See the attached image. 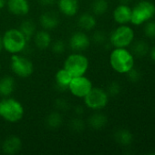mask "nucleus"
I'll use <instances>...</instances> for the list:
<instances>
[{
    "mask_svg": "<svg viewBox=\"0 0 155 155\" xmlns=\"http://www.w3.org/2000/svg\"><path fill=\"white\" fill-rule=\"evenodd\" d=\"M110 64L117 73L127 74L134 67V56L126 48L115 47L110 54Z\"/></svg>",
    "mask_w": 155,
    "mask_h": 155,
    "instance_id": "1",
    "label": "nucleus"
},
{
    "mask_svg": "<svg viewBox=\"0 0 155 155\" xmlns=\"http://www.w3.org/2000/svg\"><path fill=\"white\" fill-rule=\"evenodd\" d=\"M27 40L19 29L11 28L2 36L3 48L8 53L14 54L22 52L26 46Z\"/></svg>",
    "mask_w": 155,
    "mask_h": 155,
    "instance_id": "2",
    "label": "nucleus"
},
{
    "mask_svg": "<svg viewBox=\"0 0 155 155\" xmlns=\"http://www.w3.org/2000/svg\"><path fill=\"white\" fill-rule=\"evenodd\" d=\"M24 107L14 98L4 97L0 101V116L9 123H16L24 116Z\"/></svg>",
    "mask_w": 155,
    "mask_h": 155,
    "instance_id": "3",
    "label": "nucleus"
},
{
    "mask_svg": "<svg viewBox=\"0 0 155 155\" xmlns=\"http://www.w3.org/2000/svg\"><path fill=\"white\" fill-rule=\"evenodd\" d=\"M155 15V5L153 3L143 0L132 8L131 23L135 25H143L151 20Z\"/></svg>",
    "mask_w": 155,
    "mask_h": 155,
    "instance_id": "4",
    "label": "nucleus"
},
{
    "mask_svg": "<svg viewBox=\"0 0 155 155\" xmlns=\"http://www.w3.org/2000/svg\"><path fill=\"white\" fill-rule=\"evenodd\" d=\"M134 40L133 29L126 25H121L114 29L110 36L111 45L114 47L126 48L132 45Z\"/></svg>",
    "mask_w": 155,
    "mask_h": 155,
    "instance_id": "5",
    "label": "nucleus"
},
{
    "mask_svg": "<svg viewBox=\"0 0 155 155\" xmlns=\"http://www.w3.org/2000/svg\"><path fill=\"white\" fill-rule=\"evenodd\" d=\"M89 59L81 54H72L67 57L64 68L69 71L73 77L84 75L89 69Z\"/></svg>",
    "mask_w": 155,
    "mask_h": 155,
    "instance_id": "6",
    "label": "nucleus"
},
{
    "mask_svg": "<svg viewBox=\"0 0 155 155\" xmlns=\"http://www.w3.org/2000/svg\"><path fill=\"white\" fill-rule=\"evenodd\" d=\"M109 97L105 90L99 87H92L83 99L87 107L94 111H100L107 106Z\"/></svg>",
    "mask_w": 155,
    "mask_h": 155,
    "instance_id": "7",
    "label": "nucleus"
},
{
    "mask_svg": "<svg viewBox=\"0 0 155 155\" xmlns=\"http://www.w3.org/2000/svg\"><path fill=\"white\" fill-rule=\"evenodd\" d=\"M10 66L12 72L16 76L21 78L29 77L34 71V66L32 62L28 58L18 55L16 54H14L12 55Z\"/></svg>",
    "mask_w": 155,
    "mask_h": 155,
    "instance_id": "8",
    "label": "nucleus"
},
{
    "mask_svg": "<svg viewBox=\"0 0 155 155\" xmlns=\"http://www.w3.org/2000/svg\"><path fill=\"white\" fill-rule=\"evenodd\" d=\"M92 87L91 81L88 77L80 75L72 78L69 85V90L74 96L78 98H84Z\"/></svg>",
    "mask_w": 155,
    "mask_h": 155,
    "instance_id": "9",
    "label": "nucleus"
},
{
    "mask_svg": "<svg viewBox=\"0 0 155 155\" xmlns=\"http://www.w3.org/2000/svg\"><path fill=\"white\" fill-rule=\"evenodd\" d=\"M90 38L84 32H76L69 38V46L72 50L80 52L89 48Z\"/></svg>",
    "mask_w": 155,
    "mask_h": 155,
    "instance_id": "10",
    "label": "nucleus"
},
{
    "mask_svg": "<svg viewBox=\"0 0 155 155\" xmlns=\"http://www.w3.org/2000/svg\"><path fill=\"white\" fill-rule=\"evenodd\" d=\"M8 11L18 16H23L28 14L30 6L27 0H7L5 2Z\"/></svg>",
    "mask_w": 155,
    "mask_h": 155,
    "instance_id": "11",
    "label": "nucleus"
},
{
    "mask_svg": "<svg viewBox=\"0 0 155 155\" xmlns=\"http://www.w3.org/2000/svg\"><path fill=\"white\" fill-rule=\"evenodd\" d=\"M132 8L127 4L119 5L113 11V18L120 25H126L131 22Z\"/></svg>",
    "mask_w": 155,
    "mask_h": 155,
    "instance_id": "12",
    "label": "nucleus"
},
{
    "mask_svg": "<svg viewBox=\"0 0 155 155\" xmlns=\"http://www.w3.org/2000/svg\"><path fill=\"white\" fill-rule=\"evenodd\" d=\"M21 148H22L21 139L15 135L7 137L2 144V150L4 153L7 155L16 154L21 150Z\"/></svg>",
    "mask_w": 155,
    "mask_h": 155,
    "instance_id": "13",
    "label": "nucleus"
},
{
    "mask_svg": "<svg viewBox=\"0 0 155 155\" xmlns=\"http://www.w3.org/2000/svg\"><path fill=\"white\" fill-rule=\"evenodd\" d=\"M72 78L73 76L71 75V74L69 71H67L64 67L58 70L55 75V82H56L57 89L61 92L68 90Z\"/></svg>",
    "mask_w": 155,
    "mask_h": 155,
    "instance_id": "14",
    "label": "nucleus"
},
{
    "mask_svg": "<svg viewBox=\"0 0 155 155\" xmlns=\"http://www.w3.org/2000/svg\"><path fill=\"white\" fill-rule=\"evenodd\" d=\"M58 6L63 15L73 16L79 9V0H58Z\"/></svg>",
    "mask_w": 155,
    "mask_h": 155,
    "instance_id": "15",
    "label": "nucleus"
},
{
    "mask_svg": "<svg viewBox=\"0 0 155 155\" xmlns=\"http://www.w3.org/2000/svg\"><path fill=\"white\" fill-rule=\"evenodd\" d=\"M39 23L45 30H52L59 25V18L54 12H46L40 15Z\"/></svg>",
    "mask_w": 155,
    "mask_h": 155,
    "instance_id": "16",
    "label": "nucleus"
},
{
    "mask_svg": "<svg viewBox=\"0 0 155 155\" xmlns=\"http://www.w3.org/2000/svg\"><path fill=\"white\" fill-rule=\"evenodd\" d=\"M33 39H34L35 45L40 50L47 49L48 47L51 45V43H52V38H51L50 34L48 32V30H45V29L37 31L33 36Z\"/></svg>",
    "mask_w": 155,
    "mask_h": 155,
    "instance_id": "17",
    "label": "nucleus"
},
{
    "mask_svg": "<svg viewBox=\"0 0 155 155\" xmlns=\"http://www.w3.org/2000/svg\"><path fill=\"white\" fill-rule=\"evenodd\" d=\"M16 87V83L13 77L4 76L0 79V96L8 97L10 96Z\"/></svg>",
    "mask_w": 155,
    "mask_h": 155,
    "instance_id": "18",
    "label": "nucleus"
},
{
    "mask_svg": "<svg viewBox=\"0 0 155 155\" xmlns=\"http://www.w3.org/2000/svg\"><path fill=\"white\" fill-rule=\"evenodd\" d=\"M78 25L81 29L85 31H90L95 28L97 25V20L94 15L90 13H84L79 15L78 19Z\"/></svg>",
    "mask_w": 155,
    "mask_h": 155,
    "instance_id": "19",
    "label": "nucleus"
},
{
    "mask_svg": "<svg viewBox=\"0 0 155 155\" xmlns=\"http://www.w3.org/2000/svg\"><path fill=\"white\" fill-rule=\"evenodd\" d=\"M108 123V118L105 114L100 113H95L90 116L88 124L90 128L94 130H100L106 126Z\"/></svg>",
    "mask_w": 155,
    "mask_h": 155,
    "instance_id": "20",
    "label": "nucleus"
},
{
    "mask_svg": "<svg viewBox=\"0 0 155 155\" xmlns=\"http://www.w3.org/2000/svg\"><path fill=\"white\" fill-rule=\"evenodd\" d=\"M114 139L119 144L123 145V146H127L132 143L133 136L129 130L120 129L114 134Z\"/></svg>",
    "mask_w": 155,
    "mask_h": 155,
    "instance_id": "21",
    "label": "nucleus"
},
{
    "mask_svg": "<svg viewBox=\"0 0 155 155\" xmlns=\"http://www.w3.org/2000/svg\"><path fill=\"white\" fill-rule=\"evenodd\" d=\"M18 29L25 35L26 40L29 41L37 32V25L32 20H25L21 23Z\"/></svg>",
    "mask_w": 155,
    "mask_h": 155,
    "instance_id": "22",
    "label": "nucleus"
},
{
    "mask_svg": "<svg viewBox=\"0 0 155 155\" xmlns=\"http://www.w3.org/2000/svg\"><path fill=\"white\" fill-rule=\"evenodd\" d=\"M63 124V118L61 114L57 112H51L46 118V124L50 129H58Z\"/></svg>",
    "mask_w": 155,
    "mask_h": 155,
    "instance_id": "23",
    "label": "nucleus"
},
{
    "mask_svg": "<svg viewBox=\"0 0 155 155\" xmlns=\"http://www.w3.org/2000/svg\"><path fill=\"white\" fill-rule=\"evenodd\" d=\"M150 51L149 45L143 41V40H139L135 42L132 45V54L138 56V57H143L145 56Z\"/></svg>",
    "mask_w": 155,
    "mask_h": 155,
    "instance_id": "24",
    "label": "nucleus"
},
{
    "mask_svg": "<svg viewBox=\"0 0 155 155\" xmlns=\"http://www.w3.org/2000/svg\"><path fill=\"white\" fill-rule=\"evenodd\" d=\"M109 9V3L107 0H94L91 5V10L96 15H104Z\"/></svg>",
    "mask_w": 155,
    "mask_h": 155,
    "instance_id": "25",
    "label": "nucleus"
},
{
    "mask_svg": "<svg viewBox=\"0 0 155 155\" xmlns=\"http://www.w3.org/2000/svg\"><path fill=\"white\" fill-rule=\"evenodd\" d=\"M69 128L73 132H77V133L82 132L85 128V123L79 116H77L71 119V121L69 122Z\"/></svg>",
    "mask_w": 155,
    "mask_h": 155,
    "instance_id": "26",
    "label": "nucleus"
},
{
    "mask_svg": "<svg viewBox=\"0 0 155 155\" xmlns=\"http://www.w3.org/2000/svg\"><path fill=\"white\" fill-rule=\"evenodd\" d=\"M122 91V87H121V84L118 83V82H112L109 84L108 88H107V94L109 96H112V97H115L117 95L120 94Z\"/></svg>",
    "mask_w": 155,
    "mask_h": 155,
    "instance_id": "27",
    "label": "nucleus"
},
{
    "mask_svg": "<svg viewBox=\"0 0 155 155\" xmlns=\"http://www.w3.org/2000/svg\"><path fill=\"white\" fill-rule=\"evenodd\" d=\"M51 49L56 54H62L66 51V44L62 40H57L52 44Z\"/></svg>",
    "mask_w": 155,
    "mask_h": 155,
    "instance_id": "28",
    "label": "nucleus"
},
{
    "mask_svg": "<svg viewBox=\"0 0 155 155\" xmlns=\"http://www.w3.org/2000/svg\"><path fill=\"white\" fill-rule=\"evenodd\" d=\"M106 40H107V36L103 31L98 30V31H95L92 35V41L98 45L104 44L106 42Z\"/></svg>",
    "mask_w": 155,
    "mask_h": 155,
    "instance_id": "29",
    "label": "nucleus"
},
{
    "mask_svg": "<svg viewBox=\"0 0 155 155\" xmlns=\"http://www.w3.org/2000/svg\"><path fill=\"white\" fill-rule=\"evenodd\" d=\"M144 34L149 38H155V21H150L145 25Z\"/></svg>",
    "mask_w": 155,
    "mask_h": 155,
    "instance_id": "30",
    "label": "nucleus"
},
{
    "mask_svg": "<svg viewBox=\"0 0 155 155\" xmlns=\"http://www.w3.org/2000/svg\"><path fill=\"white\" fill-rule=\"evenodd\" d=\"M55 106L57 108V110L59 112H65L67 110H69V104L68 103V101H66L65 99H62V98H58L56 100L55 102Z\"/></svg>",
    "mask_w": 155,
    "mask_h": 155,
    "instance_id": "31",
    "label": "nucleus"
},
{
    "mask_svg": "<svg viewBox=\"0 0 155 155\" xmlns=\"http://www.w3.org/2000/svg\"><path fill=\"white\" fill-rule=\"evenodd\" d=\"M127 77L131 82L137 83L141 79V73L133 67L127 73Z\"/></svg>",
    "mask_w": 155,
    "mask_h": 155,
    "instance_id": "32",
    "label": "nucleus"
},
{
    "mask_svg": "<svg viewBox=\"0 0 155 155\" xmlns=\"http://www.w3.org/2000/svg\"><path fill=\"white\" fill-rule=\"evenodd\" d=\"M39 4L43 6H51L53 5L57 0H38Z\"/></svg>",
    "mask_w": 155,
    "mask_h": 155,
    "instance_id": "33",
    "label": "nucleus"
},
{
    "mask_svg": "<svg viewBox=\"0 0 155 155\" xmlns=\"http://www.w3.org/2000/svg\"><path fill=\"white\" fill-rule=\"evenodd\" d=\"M74 110H75V114H76L78 116H80V115L84 113V109H83L82 106H76Z\"/></svg>",
    "mask_w": 155,
    "mask_h": 155,
    "instance_id": "34",
    "label": "nucleus"
},
{
    "mask_svg": "<svg viewBox=\"0 0 155 155\" xmlns=\"http://www.w3.org/2000/svg\"><path fill=\"white\" fill-rule=\"evenodd\" d=\"M149 53H150V56H151L152 60L155 62V46H153V47L149 51Z\"/></svg>",
    "mask_w": 155,
    "mask_h": 155,
    "instance_id": "35",
    "label": "nucleus"
},
{
    "mask_svg": "<svg viewBox=\"0 0 155 155\" xmlns=\"http://www.w3.org/2000/svg\"><path fill=\"white\" fill-rule=\"evenodd\" d=\"M5 0H0V10L5 6Z\"/></svg>",
    "mask_w": 155,
    "mask_h": 155,
    "instance_id": "36",
    "label": "nucleus"
},
{
    "mask_svg": "<svg viewBox=\"0 0 155 155\" xmlns=\"http://www.w3.org/2000/svg\"><path fill=\"white\" fill-rule=\"evenodd\" d=\"M3 49V43H2V36L0 35V52L2 51Z\"/></svg>",
    "mask_w": 155,
    "mask_h": 155,
    "instance_id": "37",
    "label": "nucleus"
},
{
    "mask_svg": "<svg viewBox=\"0 0 155 155\" xmlns=\"http://www.w3.org/2000/svg\"><path fill=\"white\" fill-rule=\"evenodd\" d=\"M122 1V4H127L129 2V0H121Z\"/></svg>",
    "mask_w": 155,
    "mask_h": 155,
    "instance_id": "38",
    "label": "nucleus"
},
{
    "mask_svg": "<svg viewBox=\"0 0 155 155\" xmlns=\"http://www.w3.org/2000/svg\"><path fill=\"white\" fill-rule=\"evenodd\" d=\"M0 70H1V64H0Z\"/></svg>",
    "mask_w": 155,
    "mask_h": 155,
    "instance_id": "39",
    "label": "nucleus"
}]
</instances>
